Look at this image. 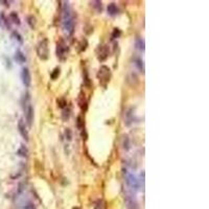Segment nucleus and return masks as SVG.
Masks as SVG:
<instances>
[{
  "label": "nucleus",
  "mask_w": 209,
  "mask_h": 209,
  "mask_svg": "<svg viewBox=\"0 0 209 209\" xmlns=\"http://www.w3.org/2000/svg\"><path fill=\"white\" fill-rule=\"evenodd\" d=\"M126 181H127V184H128L132 189L138 190L140 188V181L134 176L133 174H127Z\"/></svg>",
  "instance_id": "obj_5"
},
{
  "label": "nucleus",
  "mask_w": 209,
  "mask_h": 209,
  "mask_svg": "<svg viewBox=\"0 0 209 209\" xmlns=\"http://www.w3.org/2000/svg\"><path fill=\"white\" fill-rule=\"evenodd\" d=\"M87 137H88V135H87V132L85 131H82V138H83V140H86L87 139Z\"/></svg>",
  "instance_id": "obj_32"
},
{
  "label": "nucleus",
  "mask_w": 209,
  "mask_h": 209,
  "mask_svg": "<svg viewBox=\"0 0 209 209\" xmlns=\"http://www.w3.org/2000/svg\"><path fill=\"white\" fill-rule=\"evenodd\" d=\"M107 10H108V13H109V15H111V16L117 15L118 12H119V10H118L117 5H116L115 3H110L109 5H108Z\"/></svg>",
  "instance_id": "obj_11"
},
{
  "label": "nucleus",
  "mask_w": 209,
  "mask_h": 209,
  "mask_svg": "<svg viewBox=\"0 0 209 209\" xmlns=\"http://www.w3.org/2000/svg\"><path fill=\"white\" fill-rule=\"evenodd\" d=\"M67 51H68V47L64 42V40H60L57 43V57L59 58L60 60L64 61Z\"/></svg>",
  "instance_id": "obj_4"
},
{
  "label": "nucleus",
  "mask_w": 209,
  "mask_h": 209,
  "mask_svg": "<svg viewBox=\"0 0 209 209\" xmlns=\"http://www.w3.org/2000/svg\"><path fill=\"white\" fill-rule=\"evenodd\" d=\"M76 128L78 130H82V131H83L85 128V120L82 115H78V117H76Z\"/></svg>",
  "instance_id": "obj_13"
},
{
  "label": "nucleus",
  "mask_w": 209,
  "mask_h": 209,
  "mask_svg": "<svg viewBox=\"0 0 209 209\" xmlns=\"http://www.w3.org/2000/svg\"><path fill=\"white\" fill-rule=\"evenodd\" d=\"M15 60L17 61L18 63H20V64H23V63L26 61V58H25V55L23 54L22 51H17L15 54Z\"/></svg>",
  "instance_id": "obj_12"
},
{
  "label": "nucleus",
  "mask_w": 209,
  "mask_h": 209,
  "mask_svg": "<svg viewBox=\"0 0 209 209\" xmlns=\"http://www.w3.org/2000/svg\"><path fill=\"white\" fill-rule=\"evenodd\" d=\"M21 80H22V83L25 85L26 87H28L31 83V76H30V72L28 70V68H23L22 72H21Z\"/></svg>",
  "instance_id": "obj_7"
},
{
  "label": "nucleus",
  "mask_w": 209,
  "mask_h": 209,
  "mask_svg": "<svg viewBox=\"0 0 209 209\" xmlns=\"http://www.w3.org/2000/svg\"><path fill=\"white\" fill-rule=\"evenodd\" d=\"M23 209H36V206H35L34 203L28 202V203H26L24 206H23Z\"/></svg>",
  "instance_id": "obj_30"
},
{
  "label": "nucleus",
  "mask_w": 209,
  "mask_h": 209,
  "mask_svg": "<svg viewBox=\"0 0 209 209\" xmlns=\"http://www.w3.org/2000/svg\"><path fill=\"white\" fill-rule=\"evenodd\" d=\"M18 129H19L21 136L25 139V141H28V132H27V130H26L25 123H24V121H23V119L19 120V123H18Z\"/></svg>",
  "instance_id": "obj_8"
},
{
  "label": "nucleus",
  "mask_w": 209,
  "mask_h": 209,
  "mask_svg": "<svg viewBox=\"0 0 209 209\" xmlns=\"http://www.w3.org/2000/svg\"><path fill=\"white\" fill-rule=\"evenodd\" d=\"M87 45H88V43H87V40H84L81 42V49H80V51H84V50H86L87 48Z\"/></svg>",
  "instance_id": "obj_31"
},
{
  "label": "nucleus",
  "mask_w": 209,
  "mask_h": 209,
  "mask_svg": "<svg viewBox=\"0 0 209 209\" xmlns=\"http://www.w3.org/2000/svg\"><path fill=\"white\" fill-rule=\"evenodd\" d=\"M10 20L13 21V22L15 23V24H17V25H20V18H19V16H18L17 13H15V12H13V13H10Z\"/></svg>",
  "instance_id": "obj_18"
},
{
  "label": "nucleus",
  "mask_w": 209,
  "mask_h": 209,
  "mask_svg": "<svg viewBox=\"0 0 209 209\" xmlns=\"http://www.w3.org/2000/svg\"><path fill=\"white\" fill-rule=\"evenodd\" d=\"M25 113H26V120H27L28 126L31 127V123H33V120H34V108L31 107V105L27 106V108L25 109Z\"/></svg>",
  "instance_id": "obj_9"
},
{
  "label": "nucleus",
  "mask_w": 209,
  "mask_h": 209,
  "mask_svg": "<svg viewBox=\"0 0 209 209\" xmlns=\"http://www.w3.org/2000/svg\"><path fill=\"white\" fill-rule=\"evenodd\" d=\"M136 47L141 51H144L145 49V44H144V40L141 38H137L136 39Z\"/></svg>",
  "instance_id": "obj_15"
},
{
  "label": "nucleus",
  "mask_w": 209,
  "mask_h": 209,
  "mask_svg": "<svg viewBox=\"0 0 209 209\" xmlns=\"http://www.w3.org/2000/svg\"><path fill=\"white\" fill-rule=\"evenodd\" d=\"M96 55L100 62H104L107 60V58L109 57V48H108L107 45H99L96 49Z\"/></svg>",
  "instance_id": "obj_6"
},
{
  "label": "nucleus",
  "mask_w": 209,
  "mask_h": 209,
  "mask_svg": "<svg viewBox=\"0 0 209 209\" xmlns=\"http://www.w3.org/2000/svg\"><path fill=\"white\" fill-rule=\"evenodd\" d=\"M63 28L69 35H72L74 31V18L72 16L68 2H64V5H63Z\"/></svg>",
  "instance_id": "obj_1"
},
{
  "label": "nucleus",
  "mask_w": 209,
  "mask_h": 209,
  "mask_svg": "<svg viewBox=\"0 0 209 209\" xmlns=\"http://www.w3.org/2000/svg\"><path fill=\"white\" fill-rule=\"evenodd\" d=\"M17 154L18 156H20V157H27V155H28V151L27 149L24 147V145H21L20 147V149L18 150V152H17Z\"/></svg>",
  "instance_id": "obj_16"
},
{
  "label": "nucleus",
  "mask_w": 209,
  "mask_h": 209,
  "mask_svg": "<svg viewBox=\"0 0 209 209\" xmlns=\"http://www.w3.org/2000/svg\"><path fill=\"white\" fill-rule=\"evenodd\" d=\"M60 68L59 67H57V68H54V71H52V72H51V75H50V76H51V80H57V78H59V75H60Z\"/></svg>",
  "instance_id": "obj_26"
},
{
  "label": "nucleus",
  "mask_w": 209,
  "mask_h": 209,
  "mask_svg": "<svg viewBox=\"0 0 209 209\" xmlns=\"http://www.w3.org/2000/svg\"><path fill=\"white\" fill-rule=\"evenodd\" d=\"M78 102L82 110H84V111L87 110V100H86V97H85V93H83V92H81V93L78 94Z\"/></svg>",
  "instance_id": "obj_10"
},
{
  "label": "nucleus",
  "mask_w": 209,
  "mask_h": 209,
  "mask_svg": "<svg viewBox=\"0 0 209 209\" xmlns=\"http://www.w3.org/2000/svg\"><path fill=\"white\" fill-rule=\"evenodd\" d=\"M91 5L94 7L95 10H97V12H102V1H98V0H95V1H91Z\"/></svg>",
  "instance_id": "obj_19"
},
{
  "label": "nucleus",
  "mask_w": 209,
  "mask_h": 209,
  "mask_svg": "<svg viewBox=\"0 0 209 209\" xmlns=\"http://www.w3.org/2000/svg\"><path fill=\"white\" fill-rule=\"evenodd\" d=\"M84 84L86 85L87 87L91 86V82H90V80H89V76H88L87 71H85V72H84Z\"/></svg>",
  "instance_id": "obj_28"
},
{
  "label": "nucleus",
  "mask_w": 209,
  "mask_h": 209,
  "mask_svg": "<svg viewBox=\"0 0 209 209\" xmlns=\"http://www.w3.org/2000/svg\"><path fill=\"white\" fill-rule=\"evenodd\" d=\"M73 209H78V207H75V208H73Z\"/></svg>",
  "instance_id": "obj_33"
},
{
  "label": "nucleus",
  "mask_w": 209,
  "mask_h": 209,
  "mask_svg": "<svg viewBox=\"0 0 209 209\" xmlns=\"http://www.w3.org/2000/svg\"><path fill=\"white\" fill-rule=\"evenodd\" d=\"M133 109H130L128 112H127V118H126V125L130 126L131 123L133 121V113H132Z\"/></svg>",
  "instance_id": "obj_20"
},
{
  "label": "nucleus",
  "mask_w": 209,
  "mask_h": 209,
  "mask_svg": "<svg viewBox=\"0 0 209 209\" xmlns=\"http://www.w3.org/2000/svg\"><path fill=\"white\" fill-rule=\"evenodd\" d=\"M65 138L67 141H71V140H72V132H71L70 129L65 130Z\"/></svg>",
  "instance_id": "obj_27"
},
{
  "label": "nucleus",
  "mask_w": 209,
  "mask_h": 209,
  "mask_svg": "<svg viewBox=\"0 0 209 209\" xmlns=\"http://www.w3.org/2000/svg\"><path fill=\"white\" fill-rule=\"evenodd\" d=\"M57 104H58V107L62 108V109H64L65 107H67V102H66L65 98H63V97L57 99Z\"/></svg>",
  "instance_id": "obj_25"
},
{
  "label": "nucleus",
  "mask_w": 209,
  "mask_h": 209,
  "mask_svg": "<svg viewBox=\"0 0 209 209\" xmlns=\"http://www.w3.org/2000/svg\"><path fill=\"white\" fill-rule=\"evenodd\" d=\"M121 35V30H119V28H114L113 30V33H112V35H111V39L112 40H115V39H117V38H119Z\"/></svg>",
  "instance_id": "obj_24"
},
{
  "label": "nucleus",
  "mask_w": 209,
  "mask_h": 209,
  "mask_svg": "<svg viewBox=\"0 0 209 209\" xmlns=\"http://www.w3.org/2000/svg\"><path fill=\"white\" fill-rule=\"evenodd\" d=\"M123 150L126 151H129L131 149V143H130V138L128 136H125L123 137Z\"/></svg>",
  "instance_id": "obj_22"
},
{
  "label": "nucleus",
  "mask_w": 209,
  "mask_h": 209,
  "mask_svg": "<svg viewBox=\"0 0 209 209\" xmlns=\"http://www.w3.org/2000/svg\"><path fill=\"white\" fill-rule=\"evenodd\" d=\"M37 54L41 60H47L49 57V50H48V40L43 39L42 41L39 42L38 46H37Z\"/></svg>",
  "instance_id": "obj_2"
},
{
  "label": "nucleus",
  "mask_w": 209,
  "mask_h": 209,
  "mask_svg": "<svg viewBox=\"0 0 209 209\" xmlns=\"http://www.w3.org/2000/svg\"><path fill=\"white\" fill-rule=\"evenodd\" d=\"M70 113H71V109H70V108H69V107H65V108H64V110H63V113H62V118H63V120L69 119Z\"/></svg>",
  "instance_id": "obj_17"
},
{
  "label": "nucleus",
  "mask_w": 209,
  "mask_h": 209,
  "mask_svg": "<svg viewBox=\"0 0 209 209\" xmlns=\"http://www.w3.org/2000/svg\"><path fill=\"white\" fill-rule=\"evenodd\" d=\"M135 65H136V67L139 69L140 72L144 73V63H143V61H142L141 59H139V58H136V59H135Z\"/></svg>",
  "instance_id": "obj_14"
},
{
  "label": "nucleus",
  "mask_w": 209,
  "mask_h": 209,
  "mask_svg": "<svg viewBox=\"0 0 209 209\" xmlns=\"http://www.w3.org/2000/svg\"><path fill=\"white\" fill-rule=\"evenodd\" d=\"M27 23H28V25L30 26V28H35L36 27V25H37V21H36V18L34 17V16H28L27 17Z\"/></svg>",
  "instance_id": "obj_21"
},
{
  "label": "nucleus",
  "mask_w": 209,
  "mask_h": 209,
  "mask_svg": "<svg viewBox=\"0 0 209 209\" xmlns=\"http://www.w3.org/2000/svg\"><path fill=\"white\" fill-rule=\"evenodd\" d=\"M13 37H15V39L17 41H19L20 43H23V39H22V37H21L19 34L17 33V31H14V33H13Z\"/></svg>",
  "instance_id": "obj_29"
},
{
  "label": "nucleus",
  "mask_w": 209,
  "mask_h": 209,
  "mask_svg": "<svg viewBox=\"0 0 209 209\" xmlns=\"http://www.w3.org/2000/svg\"><path fill=\"white\" fill-rule=\"evenodd\" d=\"M106 208H107V206H106V202L104 200L96 201V203L94 205V209H106Z\"/></svg>",
  "instance_id": "obj_23"
},
{
  "label": "nucleus",
  "mask_w": 209,
  "mask_h": 209,
  "mask_svg": "<svg viewBox=\"0 0 209 209\" xmlns=\"http://www.w3.org/2000/svg\"><path fill=\"white\" fill-rule=\"evenodd\" d=\"M97 78L99 80L100 85H102L104 87H107V83L110 81V76H111V70L108 66H102L99 68L98 72H97Z\"/></svg>",
  "instance_id": "obj_3"
}]
</instances>
